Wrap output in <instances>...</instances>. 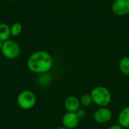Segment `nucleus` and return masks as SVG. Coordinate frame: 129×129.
<instances>
[{"mask_svg":"<svg viewBox=\"0 0 129 129\" xmlns=\"http://www.w3.org/2000/svg\"><path fill=\"white\" fill-rule=\"evenodd\" d=\"M26 66L32 73L39 75L47 73L52 68L53 59L47 51H37L28 57Z\"/></svg>","mask_w":129,"mask_h":129,"instance_id":"nucleus-1","label":"nucleus"},{"mask_svg":"<svg viewBox=\"0 0 129 129\" xmlns=\"http://www.w3.org/2000/svg\"><path fill=\"white\" fill-rule=\"evenodd\" d=\"M93 103L99 107H104L109 105L111 102V93L108 88L104 86H97L91 91Z\"/></svg>","mask_w":129,"mask_h":129,"instance_id":"nucleus-2","label":"nucleus"},{"mask_svg":"<svg viewBox=\"0 0 129 129\" xmlns=\"http://www.w3.org/2000/svg\"><path fill=\"white\" fill-rule=\"evenodd\" d=\"M17 103L21 109L25 110H30L36 104V94L29 90L23 91L18 94L17 98Z\"/></svg>","mask_w":129,"mask_h":129,"instance_id":"nucleus-3","label":"nucleus"},{"mask_svg":"<svg viewBox=\"0 0 129 129\" xmlns=\"http://www.w3.org/2000/svg\"><path fill=\"white\" fill-rule=\"evenodd\" d=\"M1 51L2 55L5 58L13 60L19 56L20 52V48L17 42L9 39L3 42Z\"/></svg>","mask_w":129,"mask_h":129,"instance_id":"nucleus-4","label":"nucleus"},{"mask_svg":"<svg viewBox=\"0 0 129 129\" xmlns=\"http://www.w3.org/2000/svg\"><path fill=\"white\" fill-rule=\"evenodd\" d=\"M112 112L107 107H99L94 113V119L98 124L107 123L112 119Z\"/></svg>","mask_w":129,"mask_h":129,"instance_id":"nucleus-5","label":"nucleus"},{"mask_svg":"<svg viewBox=\"0 0 129 129\" xmlns=\"http://www.w3.org/2000/svg\"><path fill=\"white\" fill-rule=\"evenodd\" d=\"M112 11L117 16H125L129 14V0H114Z\"/></svg>","mask_w":129,"mask_h":129,"instance_id":"nucleus-6","label":"nucleus"},{"mask_svg":"<svg viewBox=\"0 0 129 129\" xmlns=\"http://www.w3.org/2000/svg\"><path fill=\"white\" fill-rule=\"evenodd\" d=\"M80 119L78 117L76 113L67 112L62 118L63 126L68 129H75L79 124Z\"/></svg>","mask_w":129,"mask_h":129,"instance_id":"nucleus-7","label":"nucleus"},{"mask_svg":"<svg viewBox=\"0 0 129 129\" xmlns=\"http://www.w3.org/2000/svg\"><path fill=\"white\" fill-rule=\"evenodd\" d=\"M64 107L67 112L76 113L77 110L80 108V101L76 97L70 95L65 98L64 100Z\"/></svg>","mask_w":129,"mask_h":129,"instance_id":"nucleus-8","label":"nucleus"},{"mask_svg":"<svg viewBox=\"0 0 129 129\" xmlns=\"http://www.w3.org/2000/svg\"><path fill=\"white\" fill-rule=\"evenodd\" d=\"M118 122L124 128H129V107L123 108L120 111L118 117Z\"/></svg>","mask_w":129,"mask_h":129,"instance_id":"nucleus-9","label":"nucleus"},{"mask_svg":"<svg viewBox=\"0 0 129 129\" xmlns=\"http://www.w3.org/2000/svg\"><path fill=\"white\" fill-rule=\"evenodd\" d=\"M11 36V28L5 23H0V40L5 42Z\"/></svg>","mask_w":129,"mask_h":129,"instance_id":"nucleus-10","label":"nucleus"},{"mask_svg":"<svg viewBox=\"0 0 129 129\" xmlns=\"http://www.w3.org/2000/svg\"><path fill=\"white\" fill-rule=\"evenodd\" d=\"M119 70L125 76H129V57H124L119 61Z\"/></svg>","mask_w":129,"mask_h":129,"instance_id":"nucleus-11","label":"nucleus"},{"mask_svg":"<svg viewBox=\"0 0 129 129\" xmlns=\"http://www.w3.org/2000/svg\"><path fill=\"white\" fill-rule=\"evenodd\" d=\"M11 36L13 37H17L20 36L23 30V25L20 22L14 23L11 26Z\"/></svg>","mask_w":129,"mask_h":129,"instance_id":"nucleus-12","label":"nucleus"},{"mask_svg":"<svg viewBox=\"0 0 129 129\" xmlns=\"http://www.w3.org/2000/svg\"><path fill=\"white\" fill-rule=\"evenodd\" d=\"M80 101V104L83 107H89L91 105V104L93 103L92 101V98L91 96V94H83L81 98L79 99Z\"/></svg>","mask_w":129,"mask_h":129,"instance_id":"nucleus-13","label":"nucleus"},{"mask_svg":"<svg viewBox=\"0 0 129 129\" xmlns=\"http://www.w3.org/2000/svg\"><path fill=\"white\" fill-rule=\"evenodd\" d=\"M50 81H51V77L48 74V73L44 74H40L38 79V82L41 85H46L50 82Z\"/></svg>","mask_w":129,"mask_h":129,"instance_id":"nucleus-14","label":"nucleus"},{"mask_svg":"<svg viewBox=\"0 0 129 129\" xmlns=\"http://www.w3.org/2000/svg\"><path fill=\"white\" fill-rule=\"evenodd\" d=\"M76 115L78 116V117H79L80 119H82V118H84V117L85 116V115H86L85 111L83 109H82V108H79V109L77 110V112H76Z\"/></svg>","mask_w":129,"mask_h":129,"instance_id":"nucleus-15","label":"nucleus"},{"mask_svg":"<svg viewBox=\"0 0 129 129\" xmlns=\"http://www.w3.org/2000/svg\"><path fill=\"white\" fill-rule=\"evenodd\" d=\"M108 129H124L122 126H121L119 124H116V125H113L110 127H109Z\"/></svg>","mask_w":129,"mask_h":129,"instance_id":"nucleus-16","label":"nucleus"},{"mask_svg":"<svg viewBox=\"0 0 129 129\" xmlns=\"http://www.w3.org/2000/svg\"><path fill=\"white\" fill-rule=\"evenodd\" d=\"M2 44H3V42L0 40V51H1V49H2Z\"/></svg>","mask_w":129,"mask_h":129,"instance_id":"nucleus-17","label":"nucleus"},{"mask_svg":"<svg viewBox=\"0 0 129 129\" xmlns=\"http://www.w3.org/2000/svg\"><path fill=\"white\" fill-rule=\"evenodd\" d=\"M56 129H68V128H65V127H60V128H56Z\"/></svg>","mask_w":129,"mask_h":129,"instance_id":"nucleus-18","label":"nucleus"},{"mask_svg":"<svg viewBox=\"0 0 129 129\" xmlns=\"http://www.w3.org/2000/svg\"><path fill=\"white\" fill-rule=\"evenodd\" d=\"M5 1H8V2H11V1H14V0H5Z\"/></svg>","mask_w":129,"mask_h":129,"instance_id":"nucleus-19","label":"nucleus"}]
</instances>
